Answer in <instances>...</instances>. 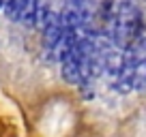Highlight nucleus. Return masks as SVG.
Masks as SVG:
<instances>
[{
  "instance_id": "nucleus-3",
  "label": "nucleus",
  "mask_w": 146,
  "mask_h": 137,
  "mask_svg": "<svg viewBox=\"0 0 146 137\" xmlns=\"http://www.w3.org/2000/svg\"><path fill=\"white\" fill-rule=\"evenodd\" d=\"M62 2H80V0H62Z\"/></svg>"
},
{
  "instance_id": "nucleus-1",
  "label": "nucleus",
  "mask_w": 146,
  "mask_h": 137,
  "mask_svg": "<svg viewBox=\"0 0 146 137\" xmlns=\"http://www.w3.org/2000/svg\"><path fill=\"white\" fill-rule=\"evenodd\" d=\"M41 0H22L19 2V17L17 22H22L24 26H35V15H36V7Z\"/></svg>"
},
{
  "instance_id": "nucleus-2",
  "label": "nucleus",
  "mask_w": 146,
  "mask_h": 137,
  "mask_svg": "<svg viewBox=\"0 0 146 137\" xmlns=\"http://www.w3.org/2000/svg\"><path fill=\"white\" fill-rule=\"evenodd\" d=\"M133 90H146V60L137 62L133 68Z\"/></svg>"
}]
</instances>
